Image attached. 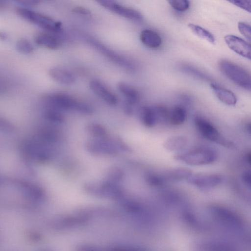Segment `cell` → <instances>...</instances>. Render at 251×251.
<instances>
[{"label":"cell","mask_w":251,"mask_h":251,"mask_svg":"<svg viewBox=\"0 0 251 251\" xmlns=\"http://www.w3.org/2000/svg\"><path fill=\"white\" fill-rule=\"evenodd\" d=\"M217 153L213 149L201 147L176 154L174 158L185 164L193 166L207 165L215 162Z\"/></svg>","instance_id":"cell-1"},{"label":"cell","mask_w":251,"mask_h":251,"mask_svg":"<svg viewBox=\"0 0 251 251\" xmlns=\"http://www.w3.org/2000/svg\"><path fill=\"white\" fill-rule=\"evenodd\" d=\"M104 137L95 138L88 141L86 147L88 151L93 153L104 154H115L120 151H129V148L120 138L110 140Z\"/></svg>","instance_id":"cell-2"},{"label":"cell","mask_w":251,"mask_h":251,"mask_svg":"<svg viewBox=\"0 0 251 251\" xmlns=\"http://www.w3.org/2000/svg\"><path fill=\"white\" fill-rule=\"evenodd\" d=\"M16 11L22 18L47 32L58 34L62 31L61 23L55 21L48 16L25 8L19 7Z\"/></svg>","instance_id":"cell-3"},{"label":"cell","mask_w":251,"mask_h":251,"mask_svg":"<svg viewBox=\"0 0 251 251\" xmlns=\"http://www.w3.org/2000/svg\"><path fill=\"white\" fill-rule=\"evenodd\" d=\"M219 66L222 73L236 85L246 90H251V76L246 70L226 60H221Z\"/></svg>","instance_id":"cell-4"},{"label":"cell","mask_w":251,"mask_h":251,"mask_svg":"<svg viewBox=\"0 0 251 251\" xmlns=\"http://www.w3.org/2000/svg\"><path fill=\"white\" fill-rule=\"evenodd\" d=\"M194 123L200 134L207 140L227 148H234V144L225 138L216 127L204 118L197 116Z\"/></svg>","instance_id":"cell-5"},{"label":"cell","mask_w":251,"mask_h":251,"mask_svg":"<svg viewBox=\"0 0 251 251\" xmlns=\"http://www.w3.org/2000/svg\"><path fill=\"white\" fill-rule=\"evenodd\" d=\"M84 189L92 195L118 201L124 195L122 189L116 183L108 181L88 183L85 185Z\"/></svg>","instance_id":"cell-6"},{"label":"cell","mask_w":251,"mask_h":251,"mask_svg":"<svg viewBox=\"0 0 251 251\" xmlns=\"http://www.w3.org/2000/svg\"><path fill=\"white\" fill-rule=\"evenodd\" d=\"M211 212L216 219L224 226L236 230L243 228L242 220L231 210L223 206L214 205L211 207Z\"/></svg>","instance_id":"cell-7"},{"label":"cell","mask_w":251,"mask_h":251,"mask_svg":"<svg viewBox=\"0 0 251 251\" xmlns=\"http://www.w3.org/2000/svg\"><path fill=\"white\" fill-rule=\"evenodd\" d=\"M44 100L47 107L59 110L73 109L77 111L81 103L71 96L62 93L48 95Z\"/></svg>","instance_id":"cell-8"},{"label":"cell","mask_w":251,"mask_h":251,"mask_svg":"<svg viewBox=\"0 0 251 251\" xmlns=\"http://www.w3.org/2000/svg\"><path fill=\"white\" fill-rule=\"evenodd\" d=\"M187 182L199 188L210 189L220 184L222 177L215 174H192L187 179Z\"/></svg>","instance_id":"cell-9"},{"label":"cell","mask_w":251,"mask_h":251,"mask_svg":"<svg viewBox=\"0 0 251 251\" xmlns=\"http://www.w3.org/2000/svg\"><path fill=\"white\" fill-rule=\"evenodd\" d=\"M224 40L228 48L238 55L251 59L250 44L233 35H226L224 37Z\"/></svg>","instance_id":"cell-10"},{"label":"cell","mask_w":251,"mask_h":251,"mask_svg":"<svg viewBox=\"0 0 251 251\" xmlns=\"http://www.w3.org/2000/svg\"><path fill=\"white\" fill-rule=\"evenodd\" d=\"M89 86L95 94L106 103L111 105H115L117 103L118 99L116 96L99 80H91Z\"/></svg>","instance_id":"cell-11"},{"label":"cell","mask_w":251,"mask_h":251,"mask_svg":"<svg viewBox=\"0 0 251 251\" xmlns=\"http://www.w3.org/2000/svg\"><path fill=\"white\" fill-rule=\"evenodd\" d=\"M35 41L38 45L51 50L58 49L61 44V40L56 34L49 32L38 34Z\"/></svg>","instance_id":"cell-12"},{"label":"cell","mask_w":251,"mask_h":251,"mask_svg":"<svg viewBox=\"0 0 251 251\" xmlns=\"http://www.w3.org/2000/svg\"><path fill=\"white\" fill-rule=\"evenodd\" d=\"M210 87L217 98L223 103L229 106L236 104V97L232 91L215 83H211Z\"/></svg>","instance_id":"cell-13"},{"label":"cell","mask_w":251,"mask_h":251,"mask_svg":"<svg viewBox=\"0 0 251 251\" xmlns=\"http://www.w3.org/2000/svg\"><path fill=\"white\" fill-rule=\"evenodd\" d=\"M49 75L52 79L59 83L71 85L75 83V78L74 75L68 70L57 67L51 68Z\"/></svg>","instance_id":"cell-14"},{"label":"cell","mask_w":251,"mask_h":251,"mask_svg":"<svg viewBox=\"0 0 251 251\" xmlns=\"http://www.w3.org/2000/svg\"><path fill=\"white\" fill-rule=\"evenodd\" d=\"M140 39L145 46L151 49L158 48L162 44L160 35L156 32L151 29L143 30L140 33Z\"/></svg>","instance_id":"cell-15"},{"label":"cell","mask_w":251,"mask_h":251,"mask_svg":"<svg viewBox=\"0 0 251 251\" xmlns=\"http://www.w3.org/2000/svg\"><path fill=\"white\" fill-rule=\"evenodd\" d=\"M139 116L142 123L147 127H153L158 122L153 106L141 107L139 111Z\"/></svg>","instance_id":"cell-16"},{"label":"cell","mask_w":251,"mask_h":251,"mask_svg":"<svg viewBox=\"0 0 251 251\" xmlns=\"http://www.w3.org/2000/svg\"><path fill=\"white\" fill-rule=\"evenodd\" d=\"M187 117V112L183 105L178 104L169 110L168 122L173 125H180L185 122Z\"/></svg>","instance_id":"cell-17"},{"label":"cell","mask_w":251,"mask_h":251,"mask_svg":"<svg viewBox=\"0 0 251 251\" xmlns=\"http://www.w3.org/2000/svg\"><path fill=\"white\" fill-rule=\"evenodd\" d=\"M192 174V171L188 169L178 168L166 171L162 176L166 181H178L187 180Z\"/></svg>","instance_id":"cell-18"},{"label":"cell","mask_w":251,"mask_h":251,"mask_svg":"<svg viewBox=\"0 0 251 251\" xmlns=\"http://www.w3.org/2000/svg\"><path fill=\"white\" fill-rule=\"evenodd\" d=\"M118 89L126 98V101L131 104L137 103L140 99L138 91L126 83L120 82L118 84Z\"/></svg>","instance_id":"cell-19"},{"label":"cell","mask_w":251,"mask_h":251,"mask_svg":"<svg viewBox=\"0 0 251 251\" xmlns=\"http://www.w3.org/2000/svg\"><path fill=\"white\" fill-rule=\"evenodd\" d=\"M187 138L183 136H173L168 138L163 143L166 150L171 151H180L187 144Z\"/></svg>","instance_id":"cell-20"},{"label":"cell","mask_w":251,"mask_h":251,"mask_svg":"<svg viewBox=\"0 0 251 251\" xmlns=\"http://www.w3.org/2000/svg\"><path fill=\"white\" fill-rule=\"evenodd\" d=\"M113 12L126 18L136 21L143 19L142 15L138 11L117 3L113 9Z\"/></svg>","instance_id":"cell-21"},{"label":"cell","mask_w":251,"mask_h":251,"mask_svg":"<svg viewBox=\"0 0 251 251\" xmlns=\"http://www.w3.org/2000/svg\"><path fill=\"white\" fill-rule=\"evenodd\" d=\"M38 136L39 140L46 143H53L58 139L56 131L50 127L45 126L41 128L38 131Z\"/></svg>","instance_id":"cell-22"},{"label":"cell","mask_w":251,"mask_h":251,"mask_svg":"<svg viewBox=\"0 0 251 251\" xmlns=\"http://www.w3.org/2000/svg\"><path fill=\"white\" fill-rule=\"evenodd\" d=\"M202 250L230 251L234 250L229 243L221 241H207L200 244Z\"/></svg>","instance_id":"cell-23"},{"label":"cell","mask_w":251,"mask_h":251,"mask_svg":"<svg viewBox=\"0 0 251 251\" xmlns=\"http://www.w3.org/2000/svg\"><path fill=\"white\" fill-rule=\"evenodd\" d=\"M188 26L191 31L197 36L206 40L212 44L215 43L214 36L207 30L199 25L191 23L188 25Z\"/></svg>","instance_id":"cell-24"},{"label":"cell","mask_w":251,"mask_h":251,"mask_svg":"<svg viewBox=\"0 0 251 251\" xmlns=\"http://www.w3.org/2000/svg\"><path fill=\"white\" fill-rule=\"evenodd\" d=\"M60 110L50 107H47L44 112V117L52 123H61L64 121V117Z\"/></svg>","instance_id":"cell-25"},{"label":"cell","mask_w":251,"mask_h":251,"mask_svg":"<svg viewBox=\"0 0 251 251\" xmlns=\"http://www.w3.org/2000/svg\"><path fill=\"white\" fill-rule=\"evenodd\" d=\"M88 134L95 138L104 137L106 134L105 128L101 125L96 123L88 124L86 126Z\"/></svg>","instance_id":"cell-26"},{"label":"cell","mask_w":251,"mask_h":251,"mask_svg":"<svg viewBox=\"0 0 251 251\" xmlns=\"http://www.w3.org/2000/svg\"><path fill=\"white\" fill-rule=\"evenodd\" d=\"M181 69L186 73L198 78L206 81H211V78L209 76L193 66L184 64L181 66Z\"/></svg>","instance_id":"cell-27"},{"label":"cell","mask_w":251,"mask_h":251,"mask_svg":"<svg viewBox=\"0 0 251 251\" xmlns=\"http://www.w3.org/2000/svg\"><path fill=\"white\" fill-rule=\"evenodd\" d=\"M145 178L147 183L153 187H161L166 182L162 176L151 172L146 173Z\"/></svg>","instance_id":"cell-28"},{"label":"cell","mask_w":251,"mask_h":251,"mask_svg":"<svg viewBox=\"0 0 251 251\" xmlns=\"http://www.w3.org/2000/svg\"><path fill=\"white\" fill-rule=\"evenodd\" d=\"M16 49L20 52L29 54L34 50V48L30 42L25 39L19 40L16 44Z\"/></svg>","instance_id":"cell-29"},{"label":"cell","mask_w":251,"mask_h":251,"mask_svg":"<svg viewBox=\"0 0 251 251\" xmlns=\"http://www.w3.org/2000/svg\"><path fill=\"white\" fill-rule=\"evenodd\" d=\"M170 5L175 10L179 12H184L189 8L188 0H166Z\"/></svg>","instance_id":"cell-30"},{"label":"cell","mask_w":251,"mask_h":251,"mask_svg":"<svg viewBox=\"0 0 251 251\" xmlns=\"http://www.w3.org/2000/svg\"><path fill=\"white\" fill-rule=\"evenodd\" d=\"M123 172L121 169L116 168H112L107 173V181L116 183L123 179Z\"/></svg>","instance_id":"cell-31"},{"label":"cell","mask_w":251,"mask_h":251,"mask_svg":"<svg viewBox=\"0 0 251 251\" xmlns=\"http://www.w3.org/2000/svg\"><path fill=\"white\" fill-rule=\"evenodd\" d=\"M158 122H168L169 109L165 106L157 104L154 105Z\"/></svg>","instance_id":"cell-32"},{"label":"cell","mask_w":251,"mask_h":251,"mask_svg":"<svg viewBox=\"0 0 251 251\" xmlns=\"http://www.w3.org/2000/svg\"><path fill=\"white\" fill-rule=\"evenodd\" d=\"M238 28L241 34L250 42L251 39V26L243 22H240L238 24Z\"/></svg>","instance_id":"cell-33"},{"label":"cell","mask_w":251,"mask_h":251,"mask_svg":"<svg viewBox=\"0 0 251 251\" xmlns=\"http://www.w3.org/2000/svg\"><path fill=\"white\" fill-rule=\"evenodd\" d=\"M233 4L250 13L251 10V0H226Z\"/></svg>","instance_id":"cell-34"},{"label":"cell","mask_w":251,"mask_h":251,"mask_svg":"<svg viewBox=\"0 0 251 251\" xmlns=\"http://www.w3.org/2000/svg\"><path fill=\"white\" fill-rule=\"evenodd\" d=\"M14 126L8 120L0 117V130L11 132L15 130Z\"/></svg>","instance_id":"cell-35"},{"label":"cell","mask_w":251,"mask_h":251,"mask_svg":"<svg viewBox=\"0 0 251 251\" xmlns=\"http://www.w3.org/2000/svg\"><path fill=\"white\" fill-rule=\"evenodd\" d=\"M100 5L105 8L112 11L117 3L114 0H95Z\"/></svg>","instance_id":"cell-36"},{"label":"cell","mask_w":251,"mask_h":251,"mask_svg":"<svg viewBox=\"0 0 251 251\" xmlns=\"http://www.w3.org/2000/svg\"><path fill=\"white\" fill-rule=\"evenodd\" d=\"M241 180L247 187L249 188L251 187V175L250 171H245L242 173Z\"/></svg>","instance_id":"cell-37"},{"label":"cell","mask_w":251,"mask_h":251,"mask_svg":"<svg viewBox=\"0 0 251 251\" xmlns=\"http://www.w3.org/2000/svg\"><path fill=\"white\" fill-rule=\"evenodd\" d=\"M132 104L129 103V102H128L126 101H125L123 103V110H124V112L126 114L130 115L133 112V109L132 107Z\"/></svg>","instance_id":"cell-38"},{"label":"cell","mask_w":251,"mask_h":251,"mask_svg":"<svg viewBox=\"0 0 251 251\" xmlns=\"http://www.w3.org/2000/svg\"><path fill=\"white\" fill-rule=\"evenodd\" d=\"M72 11L74 13L82 15H88L90 14V12L88 9L81 7H75Z\"/></svg>","instance_id":"cell-39"},{"label":"cell","mask_w":251,"mask_h":251,"mask_svg":"<svg viewBox=\"0 0 251 251\" xmlns=\"http://www.w3.org/2000/svg\"><path fill=\"white\" fill-rule=\"evenodd\" d=\"M6 90L5 82L0 79V93H3Z\"/></svg>","instance_id":"cell-40"},{"label":"cell","mask_w":251,"mask_h":251,"mask_svg":"<svg viewBox=\"0 0 251 251\" xmlns=\"http://www.w3.org/2000/svg\"><path fill=\"white\" fill-rule=\"evenodd\" d=\"M181 100L183 103H186V104H190L191 102L190 98L188 96L185 95L182 96Z\"/></svg>","instance_id":"cell-41"},{"label":"cell","mask_w":251,"mask_h":251,"mask_svg":"<svg viewBox=\"0 0 251 251\" xmlns=\"http://www.w3.org/2000/svg\"><path fill=\"white\" fill-rule=\"evenodd\" d=\"M246 160L249 164L251 163V153L250 152H248L245 155Z\"/></svg>","instance_id":"cell-42"},{"label":"cell","mask_w":251,"mask_h":251,"mask_svg":"<svg viewBox=\"0 0 251 251\" xmlns=\"http://www.w3.org/2000/svg\"><path fill=\"white\" fill-rule=\"evenodd\" d=\"M0 38L1 39H5L6 35L3 32H0Z\"/></svg>","instance_id":"cell-43"},{"label":"cell","mask_w":251,"mask_h":251,"mask_svg":"<svg viewBox=\"0 0 251 251\" xmlns=\"http://www.w3.org/2000/svg\"><path fill=\"white\" fill-rule=\"evenodd\" d=\"M5 6V1L3 0H0V8H3Z\"/></svg>","instance_id":"cell-44"},{"label":"cell","mask_w":251,"mask_h":251,"mask_svg":"<svg viewBox=\"0 0 251 251\" xmlns=\"http://www.w3.org/2000/svg\"><path fill=\"white\" fill-rule=\"evenodd\" d=\"M15 0L17 2H19L23 4H25L26 1V0Z\"/></svg>","instance_id":"cell-45"},{"label":"cell","mask_w":251,"mask_h":251,"mask_svg":"<svg viewBox=\"0 0 251 251\" xmlns=\"http://www.w3.org/2000/svg\"><path fill=\"white\" fill-rule=\"evenodd\" d=\"M41 0H40V1H41Z\"/></svg>","instance_id":"cell-46"}]
</instances>
